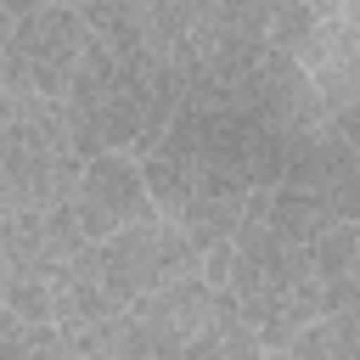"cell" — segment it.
I'll use <instances>...</instances> for the list:
<instances>
[{"label": "cell", "mask_w": 360, "mask_h": 360, "mask_svg": "<svg viewBox=\"0 0 360 360\" xmlns=\"http://www.w3.org/2000/svg\"><path fill=\"white\" fill-rule=\"evenodd\" d=\"M90 270H96L101 292H107L118 309H129V304H141V298L186 281V276H202V253H197L169 219L152 214V219H141V225H124V231L107 236V242H90Z\"/></svg>", "instance_id": "277c9868"}, {"label": "cell", "mask_w": 360, "mask_h": 360, "mask_svg": "<svg viewBox=\"0 0 360 360\" xmlns=\"http://www.w3.org/2000/svg\"><path fill=\"white\" fill-rule=\"evenodd\" d=\"M309 264H315V276H321L326 315L360 309V219H343V225H332L326 236H315V242H309Z\"/></svg>", "instance_id": "ba28073f"}, {"label": "cell", "mask_w": 360, "mask_h": 360, "mask_svg": "<svg viewBox=\"0 0 360 360\" xmlns=\"http://www.w3.org/2000/svg\"><path fill=\"white\" fill-rule=\"evenodd\" d=\"M281 186L309 191V197L326 202L338 219H360V152L338 135L332 118L315 124V129H298V135L287 141Z\"/></svg>", "instance_id": "52a82bcc"}, {"label": "cell", "mask_w": 360, "mask_h": 360, "mask_svg": "<svg viewBox=\"0 0 360 360\" xmlns=\"http://www.w3.org/2000/svg\"><path fill=\"white\" fill-rule=\"evenodd\" d=\"M292 360H360V309H338L321 315L315 326H304L287 349Z\"/></svg>", "instance_id": "30bf717a"}, {"label": "cell", "mask_w": 360, "mask_h": 360, "mask_svg": "<svg viewBox=\"0 0 360 360\" xmlns=\"http://www.w3.org/2000/svg\"><path fill=\"white\" fill-rule=\"evenodd\" d=\"M90 39L96 34H90L79 6H34L22 17V28L11 34V45L0 51V90L62 101L84 51H90Z\"/></svg>", "instance_id": "5b68a950"}, {"label": "cell", "mask_w": 360, "mask_h": 360, "mask_svg": "<svg viewBox=\"0 0 360 360\" xmlns=\"http://www.w3.org/2000/svg\"><path fill=\"white\" fill-rule=\"evenodd\" d=\"M180 101H186V79L158 51H112L107 39H90L62 96V112L79 158L90 163L107 152H129V158L158 152Z\"/></svg>", "instance_id": "6da1fadb"}, {"label": "cell", "mask_w": 360, "mask_h": 360, "mask_svg": "<svg viewBox=\"0 0 360 360\" xmlns=\"http://www.w3.org/2000/svg\"><path fill=\"white\" fill-rule=\"evenodd\" d=\"M34 6H39V0H0V51L11 45V34L22 28V17H28Z\"/></svg>", "instance_id": "4fadbf2b"}, {"label": "cell", "mask_w": 360, "mask_h": 360, "mask_svg": "<svg viewBox=\"0 0 360 360\" xmlns=\"http://www.w3.org/2000/svg\"><path fill=\"white\" fill-rule=\"evenodd\" d=\"M73 219L84 231V242H107L118 236L124 225H141L152 219V191H146V174H141V158L129 152H107V158H90L79 186H73Z\"/></svg>", "instance_id": "8992f818"}, {"label": "cell", "mask_w": 360, "mask_h": 360, "mask_svg": "<svg viewBox=\"0 0 360 360\" xmlns=\"http://www.w3.org/2000/svg\"><path fill=\"white\" fill-rule=\"evenodd\" d=\"M34 354V326L0 298V360H28Z\"/></svg>", "instance_id": "8fae6325"}, {"label": "cell", "mask_w": 360, "mask_h": 360, "mask_svg": "<svg viewBox=\"0 0 360 360\" xmlns=\"http://www.w3.org/2000/svg\"><path fill=\"white\" fill-rule=\"evenodd\" d=\"M304 6H309V11H315V17H321V22H332V17H338V6H343V0H304Z\"/></svg>", "instance_id": "2e32d148"}, {"label": "cell", "mask_w": 360, "mask_h": 360, "mask_svg": "<svg viewBox=\"0 0 360 360\" xmlns=\"http://www.w3.org/2000/svg\"><path fill=\"white\" fill-rule=\"evenodd\" d=\"M79 6H84V0H79Z\"/></svg>", "instance_id": "e0dca14e"}, {"label": "cell", "mask_w": 360, "mask_h": 360, "mask_svg": "<svg viewBox=\"0 0 360 360\" xmlns=\"http://www.w3.org/2000/svg\"><path fill=\"white\" fill-rule=\"evenodd\" d=\"M338 22H349V28L360 34V0H343V6H338Z\"/></svg>", "instance_id": "9a60e30c"}, {"label": "cell", "mask_w": 360, "mask_h": 360, "mask_svg": "<svg viewBox=\"0 0 360 360\" xmlns=\"http://www.w3.org/2000/svg\"><path fill=\"white\" fill-rule=\"evenodd\" d=\"M332 124H338V135L360 152V107H343V112H332Z\"/></svg>", "instance_id": "5bb4252c"}, {"label": "cell", "mask_w": 360, "mask_h": 360, "mask_svg": "<svg viewBox=\"0 0 360 360\" xmlns=\"http://www.w3.org/2000/svg\"><path fill=\"white\" fill-rule=\"evenodd\" d=\"M84 158L73 146L62 101L0 90V208L34 214L73 202Z\"/></svg>", "instance_id": "3957f363"}, {"label": "cell", "mask_w": 360, "mask_h": 360, "mask_svg": "<svg viewBox=\"0 0 360 360\" xmlns=\"http://www.w3.org/2000/svg\"><path fill=\"white\" fill-rule=\"evenodd\" d=\"M28 360H84V354L73 349V338L62 326H34V354Z\"/></svg>", "instance_id": "7c38bea8"}, {"label": "cell", "mask_w": 360, "mask_h": 360, "mask_svg": "<svg viewBox=\"0 0 360 360\" xmlns=\"http://www.w3.org/2000/svg\"><path fill=\"white\" fill-rule=\"evenodd\" d=\"M219 292L236 298V309L253 326V338L264 343V354H287L292 338L326 315V292L309 264V248L276 236L253 214L231 236V281Z\"/></svg>", "instance_id": "7a4b0ae2"}, {"label": "cell", "mask_w": 360, "mask_h": 360, "mask_svg": "<svg viewBox=\"0 0 360 360\" xmlns=\"http://www.w3.org/2000/svg\"><path fill=\"white\" fill-rule=\"evenodd\" d=\"M264 225L276 231V236H287V242H298V248H309L315 236H326L332 225H343L326 202H315L309 191H298V186H276L270 197H264Z\"/></svg>", "instance_id": "9c48e42d"}]
</instances>
